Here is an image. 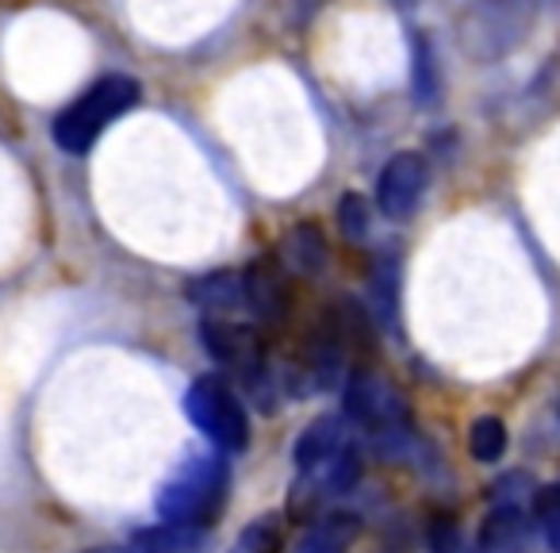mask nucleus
Masks as SVG:
<instances>
[{
	"label": "nucleus",
	"instance_id": "obj_1",
	"mask_svg": "<svg viewBox=\"0 0 560 553\" xmlns=\"http://www.w3.org/2000/svg\"><path fill=\"white\" fill-rule=\"evenodd\" d=\"M226 461L211 458V453H192L170 481L158 488V515L162 522L173 527H192L203 530L219 511H223L226 499Z\"/></svg>",
	"mask_w": 560,
	"mask_h": 553
},
{
	"label": "nucleus",
	"instance_id": "obj_19",
	"mask_svg": "<svg viewBox=\"0 0 560 553\" xmlns=\"http://www.w3.org/2000/svg\"><path fill=\"white\" fill-rule=\"evenodd\" d=\"M338 227H342V234L350 242L365 239V234H369V204H365V196L346 193L342 200H338Z\"/></svg>",
	"mask_w": 560,
	"mask_h": 553
},
{
	"label": "nucleus",
	"instance_id": "obj_6",
	"mask_svg": "<svg viewBox=\"0 0 560 553\" xmlns=\"http://www.w3.org/2000/svg\"><path fill=\"white\" fill-rule=\"evenodd\" d=\"M200 343L215 366L242 373L246 384L265 373V343L254 327H242V323L215 320V315H211V320L200 323Z\"/></svg>",
	"mask_w": 560,
	"mask_h": 553
},
{
	"label": "nucleus",
	"instance_id": "obj_4",
	"mask_svg": "<svg viewBox=\"0 0 560 553\" xmlns=\"http://www.w3.org/2000/svg\"><path fill=\"white\" fill-rule=\"evenodd\" d=\"M185 415L196 423V430L211 438L219 450L242 453L249 446V419L242 400L223 377H196L185 392Z\"/></svg>",
	"mask_w": 560,
	"mask_h": 553
},
{
	"label": "nucleus",
	"instance_id": "obj_8",
	"mask_svg": "<svg viewBox=\"0 0 560 553\" xmlns=\"http://www.w3.org/2000/svg\"><path fill=\"white\" fill-rule=\"evenodd\" d=\"M242 308L257 323H277L284 315V308H289V292H284V281H280L277 265L269 257L249 262L242 269Z\"/></svg>",
	"mask_w": 560,
	"mask_h": 553
},
{
	"label": "nucleus",
	"instance_id": "obj_20",
	"mask_svg": "<svg viewBox=\"0 0 560 553\" xmlns=\"http://www.w3.org/2000/svg\"><path fill=\"white\" fill-rule=\"evenodd\" d=\"M373 308L392 320V308H396V257H381V265L373 269Z\"/></svg>",
	"mask_w": 560,
	"mask_h": 553
},
{
	"label": "nucleus",
	"instance_id": "obj_21",
	"mask_svg": "<svg viewBox=\"0 0 560 553\" xmlns=\"http://www.w3.org/2000/svg\"><path fill=\"white\" fill-rule=\"evenodd\" d=\"M427 550L430 553H460V530L450 515H434V519H430Z\"/></svg>",
	"mask_w": 560,
	"mask_h": 553
},
{
	"label": "nucleus",
	"instance_id": "obj_10",
	"mask_svg": "<svg viewBox=\"0 0 560 553\" xmlns=\"http://www.w3.org/2000/svg\"><path fill=\"white\" fill-rule=\"evenodd\" d=\"M185 297L203 312H234L242 308V273L234 269H215L200 273L196 281L185 285Z\"/></svg>",
	"mask_w": 560,
	"mask_h": 553
},
{
	"label": "nucleus",
	"instance_id": "obj_5",
	"mask_svg": "<svg viewBox=\"0 0 560 553\" xmlns=\"http://www.w3.org/2000/svg\"><path fill=\"white\" fill-rule=\"evenodd\" d=\"M346 415L365 430L384 435V430L404 427L407 404L388 377H381L376 369H353L350 381H346Z\"/></svg>",
	"mask_w": 560,
	"mask_h": 553
},
{
	"label": "nucleus",
	"instance_id": "obj_9",
	"mask_svg": "<svg viewBox=\"0 0 560 553\" xmlns=\"http://www.w3.org/2000/svg\"><path fill=\"white\" fill-rule=\"evenodd\" d=\"M346 419L342 415H319L315 423H307L304 435L296 438V465L304 473L319 469L323 461H330L335 453L346 450Z\"/></svg>",
	"mask_w": 560,
	"mask_h": 553
},
{
	"label": "nucleus",
	"instance_id": "obj_22",
	"mask_svg": "<svg viewBox=\"0 0 560 553\" xmlns=\"http://www.w3.org/2000/svg\"><path fill=\"white\" fill-rule=\"evenodd\" d=\"M323 9V0H296V12H300V24H307V20L315 16V12Z\"/></svg>",
	"mask_w": 560,
	"mask_h": 553
},
{
	"label": "nucleus",
	"instance_id": "obj_7",
	"mask_svg": "<svg viewBox=\"0 0 560 553\" xmlns=\"http://www.w3.org/2000/svg\"><path fill=\"white\" fill-rule=\"evenodd\" d=\"M430 185V165L419 150H404L392 154L388 165L376 177V204L388 219H411L419 208L422 193Z\"/></svg>",
	"mask_w": 560,
	"mask_h": 553
},
{
	"label": "nucleus",
	"instance_id": "obj_2",
	"mask_svg": "<svg viewBox=\"0 0 560 553\" xmlns=\"http://www.w3.org/2000/svg\"><path fill=\"white\" fill-rule=\"evenodd\" d=\"M142 101V85L127 73H108L96 85H89L78 101L66 112H58L55 119V142L66 154H89L93 142L112 127V119H119L124 112H131Z\"/></svg>",
	"mask_w": 560,
	"mask_h": 553
},
{
	"label": "nucleus",
	"instance_id": "obj_14",
	"mask_svg": "<svg viewBox=\"0 0 560 553\" xmlns=\"http://www.w3.org/2000/svg\"><path fill=\"white\" fill-rule=\"evenodd\" d=\"M468 450H472V458L480 461V465H495V461L506 453L503 419H495V415H480V419L472 423V430H468Z\"/></svg>",
	"mask_w": 560,
	"mask_h": 553
},
{
	"label": "nucleus",
	"instance_id": "obj_11",
	"mask_svg": "<svg viewBox=\"0 0 560 553\" xmlns=\"http://www.w3.org/2000/svg\"><path fill=\"white\" fill-rule=\"evenodd\" d=\"M522 538H526V519H522L518 504H495V511L488 515L480 534L483 553H518Z\"/></svg>",
	"mask_w": 560,
	"mask_h": 553
},
{
	"label": "nucleus",
	"instance_id": "obj_17",
	"mask_svg": "<svg viewBox=\"0 0 560 553\" xmlns=\"http://www.w3.org/2000/svg\"><path fill=\"white\" fill-rule=\"evenodd\" d=\"M277 550H280V522L272 515L254 519L231 545V553H277Z\"/></svg>",
	"mask_w": 560,
	"mask_h": 553
},
{
	"label": "nucleus",
	"instance_id": "obj_23",
	"mask_svg": "<svg viewBox=\"0 0 560 553\" xmlns=\"http://www.w3.org/2000/svg\"><path fill=\"white\" fill-rule=\"evenodd\" d=\"M85 553H139L131 545V550H124V545H93V550H85Z\"/></svg>",
	"mask_w": 560,
	"mask_h": 553
},
{
	"label": "nucleus",
	"instance_id": "obj_15",
	"mask_svg": "<svg viewBox=\"0 0 560 553\" xmlns=\"http://www.w3.org/2000/svg\"><path fill=\"white\" fill-rule=\"evenodd\" d=\"M135 550L139 553H192L196 530L162 522V527H154V530H139V534H135Z\"/></svg>",
	"mask_w": 560,
	"mask_h": 553
},
{
	"label": "nucleus",
	"instance_id": "obj_12",
	"mask_svg": "<svg viewBox=\"0 0 560 553\" xmlns=\"http://www.w3.org/2000/svg\"><path fill=\"white\" fill-rule=\"evenodd\" d=\"M353 538H358V519L353 515H330V519L315 522L307 530L300 553H346Z\"/></svg>",
	"mask_w": 560,
	"mask_h": 553
},
{
	"label": "nucleus",
	"instance_id": "obj_13",
	"mask_svg": "<svg viewBox=\"0 0 560 553\" xmlns=\"http://www.w3.org/2000/svg\"><path fill=\"white\" fill-rule=\"evenodd\" d=\"M284 254H289V262L296 265L300 273H323V265H327V239H323V231L315 223H300L292 227L289 242H284Z\"/></svg>",
	"mask_w": 560,
	"mask_h": 553
},
{
	"label": "nucleus",
	"instance_id": "obj_16",
	"mask_svg": "<svg viewBox=\"0 0 560 553\" xmlns=\"http://www.w3.org/2000/svg\"><path fill=\"white\" fill-rule=\"evenodd\" d=\"M534 519H537V527H541L549 550L560 553V484H549V488L534 492Z\"/></svg>",
	"mask_w": 560,
	"mask_h": 553
},
{
	"label": "nucleus",
	"instance_id": "obj_24",
	"mask_svg": "<svg viewBox=\"0 0 560 553\" xmlns=\"http://www.w3.org/2000/svg\"><path fill=\"white\" fill-rule=\"evenodd\" d=\"M399 4H411V0H399Z\"/></svg>",
	"mask_w": 560,
	"mask_h": 553
},
{
	"label": "nucleus",
	"instance_id": "obj_18",
	"mask_svg": "<svg viewBox=\"0 0 560 553\" xmlns=\"http://www.w3.org/2000/svg\"><path fill=\"white\" fill-rule=\"evenodd\" d=\"M415 93L422 104H430L438 96V66H434V47L427 43V35H415Z\"/></svg>",
	"mask_w": 560,
	"mask_h": 553
},
{
	"label": "nucleus",
	"instance_id": "obj_3",
	"mask_svg": "<svg viewBox=\"0 0 560 553\" xmlns=\"http://www.w3.org/2000/svg\"><path fill=\"white\" fill-rule=\"evenodd\" d=\"M537 0H476L460 16V47L476 62H499L529 39Z\"/></svg>",
	"mask_w": 560,
	"mask_h": 553
}]
</instances>
